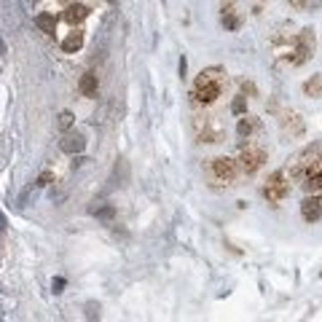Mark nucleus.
Here are the masks:
<instances>
[{"mask_svg": "<svg viewBox=\"0 0 322 322\" xmlns=\"http://www.w3.org/2000/svg\"><path fill=\"white\" fill-rule=\"evenodd\" d=\"M223 89H225V73L220 67H210V70H201V75L194 83L191 97H194L196 105H210L220 97Z\"/></svg>", "mask_w": 322, "mask_h": 322, "instance_id": "f257e3e1", "label": "nucleus"}, {"mask_svg": "<svg viewBox=\"0 0 322 322\" xmlns=\"http://www.w3.org/2000/svg\"><path fill=\"white\" fill-rule=\"evenodd\" d=\"M207 172H210V180L215 185H229V183L236 180V175H239V164H236L234 159L220 156V159H212L207 164Z\"/></svg>", "mask_w": 322, "mask_h": 322, "instance_id": "f03ea898", "label": "nucleus"}, {"mask_svg": "<svg viewBox=\"0 0 322 322\" xmlns=\"http://www.w3.org/2000/svg\"><path fill=\"white\" fill-rule=\"evenodd\" d=\"M263 161H266V148L260 145V142H255V140H247V145L242 148V153H239V172H244V175H253V172H258L260 166H263Z\"/></svg>", "mask_w": 322, "mask_h": 322, "instance_id": "7ed1b4c3", "label": "nucleus"}, {"mask_svg": "<svg viewBox=\"0 0 322 322\" xmlns=\"http://www.w3.org/2000/svg\"><path fill=\"white\" fill-rule=\"evenodd\" d=\"M288 191H290V185H288V180H285V175L282 172H274L269 177L266 188H263V196L271 201V204H279V201L288 196Z\"/></svg>", "mask_w": 322, "mask_h": 322, "instance_id": "20e7f679", "label": "nucleus"}, {"mask_svg": "<svg viewBox=\"0 0 322 322\" xmlns=\"http://www.w3.org/2000/svg\"><path fill=\"white\" fill-rule=\"evenodd\" d=\"M301 212H304V218L312 223V220H319V215H322V201L317 196L312 199H304V204H301Z\"/></svg>", "mask_w": 322, "mask_h": 322, "instance_id": "39448f33", "label": "nucleus"}, {"mask_svg": "<svg viewBox=\"0 0 322 322\" xmlns=\"http://www.w3.org/2000/svg\"><path fill=\"white\" fill-rule=\"evenodd\" d=\"M78 89H81V94H83V97H97V75H94V73L81 75Z\"/></svg>", "mask_w": 322, "mask_h": 322, "instance_id": "423d86ee", "label": "nucleus"}, {"mask_svg": "<svg viewBox=\"0 0 322 322\" xmlns=\"http://www.w3.org/2000/svg\"><path fill=\"white\" fill-rule=\"evenodd\" d=\"M304 91L309 97H322V75H312L304 83Z\"/></svg>", "mask_w": 322, "mask_h": 322, "instance_id": "0eeeda50", "label": "nucleus"}, {"mask_svg": "<svg viewBox=\"0 0 322 322\" xmlns=\"http://www.w3.org/2000/svg\"><path fill=\"white\" fill-rule=\"evenodd\" d=\"M62 150H67V153L83 150V137H81V135H75V137H67V140L62 142Z\"/></svg>", "mask_w": 322, "mask_h": 322, "instance_id": "6e6552de", "label": "nucleus"}, {"mask_svg": "<svg viewBox=\"0 0 322 322\" xmlns=\"http://www.w3.org/2000/svg\"><path fill=\"white\" fill-rule=\"evenodd\" d=\"M70 124H73V116H70V113H62V116H59V126H62V129H67Z\"/></svg>", "mask_w": 322, "mask_h": 322, "instance_id": "1a4fd4ad", "label": "nucleus"}, {"mask_svg": "<svg viewBox=\"0 0 322 322\" xmlns=\"http://www.w3.org/2000/svg\"><path fill=\"white\" fill-rule=\"evenodd\" d=\"M290 6H295L298 11H304V8L309 6V0H290Z\"/></svg>", "mask_w": 322, "mask_h": 322, "instance_id": "9d476101", "label": "nucleus"}]
</instances>
